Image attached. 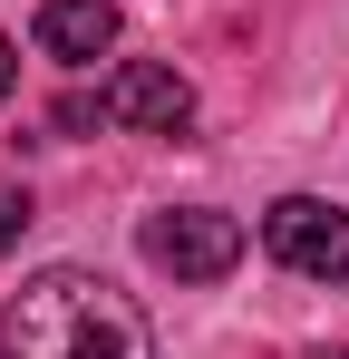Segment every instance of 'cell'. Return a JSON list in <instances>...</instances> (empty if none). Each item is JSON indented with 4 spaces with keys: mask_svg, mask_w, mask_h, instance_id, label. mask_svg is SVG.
I'll list each match as a JSON object with an SVG mask.
<instances>
[{
    "mask_svg": "<svg viewBox=\"0 0 349 359\" xmlns=\"http://www.w3.org/2000/svg\"><path fill=\"white\" fill-rule=\"evenodd\" d=\"M10 359H156V330L146 311L116 292L107 272H78V262H49L10 292V330H0Z\"/></svg>",
    "mask_w": 349,
    "mask_h": 359,
    "instance_id": "6da1fadb",
    "label": "cell"
},
{
    "mask_svg": "<svg viewBox=\"0 0 349 359\" xmlns=\"http://www.w3.org/2000/svg\"><path fill=\"white\" fill-rule=\"evenodd\" d=\"M262 252L301 282H349V214L320 204V194H282L262 214Z\"/></svg>",
    "mask_w": 349,
    "mask_h": 359,
    "instance_id": "7a4b0ae2",
    "label": "cell"
},
{
    "mask_svg": "<svg viewBox=\"0 0 349 359\" xmlns=\"http://www.w3.org/2000/svg\"><path fill=\"white\" fill-rule=\"evenodd\" d=\"M146 262L174 272V282H224L233 262H242V224H233L224 204H174L146 224Z\"/></svg>",
    "mask_w": 349,
    "mask_h": 359,
    "instance_id": "3957f363",
    "label": "cell"
},
{
    "mask_svg": "<svg viewBox=\"0 0 349 359\" xmlns=\"http://www.w3.org/2000/svg\"><path fill=\"white\" fill-rule=\"evenodd\" d=\"M107 117L136 126V136H184V126H194V88H184L174 68H156V59H126L107 78Z\"/></svg>",
    "mask_w": 349,
    "mask_h": 359,
    "instance_id": "277c9868",
    "label": "cell"
},
{
    "mask_svg": "<svg viewBox=\"0 0 349 359\" xmlns=\"http://www.w3.org/2000/svg\"><path fill=\"white\" fill-rule=\"evenodd\" d=\"M39 49L68 59V68L107 59L116 49V0H49V10H39Z\"/></svg>",
    "mask_w": 349,
    "mask_h": 359,
    "instance_id": "5b68a950",
    "label": "cell"
},
{
    "mask_svg": "<svg viewBox=\"0 0 349 359\" xmlns=\"http://www.w3.org/2000/svg\"><path fill=\"white\" fill-rule=\"evenodd\" d=\"M97 117H107V97H88V88H68V97H58V136H88Z\"/></svg>",
    "mask_w": 349,
    "mask_h": 359,
    "instance_id": "8992f818",
    "label": "cell"
},
{
    "mask_svg": "<svg viewBox=\"0 0 349 359\" xmlns=\"http://www.w3.org/2000/svg\"><path fill=\"white\" fill-rule=\"evenodd\" d=\"M29 233V184H0V252Z\"/></svg>",
    "mask_w": 349,
    "mask_h": 359,
    "instance_id": "52a82bcc",
    "label": "cell"
},
{
    "mask_svg": "<svg viewBox=\"0 0 349 359\" xmlns=\"http://www.w3.org/2000/svg\"><path fill=\"white\" fill-rule=\"evenodd\" d=\"M10 78H20V49H10V39H0V97H10Z\"/></svg>",
    "mask_w": 349,
    "mask_h": 359,
    "instance_id": "ba28073f",
    "label": "cell"
},
{
    "mask_svg": "<svg viewBox=\"0 0 349 359\" xmlns=\"http://www.w3.org/2000/svg\"><path fill=\"white\" fill-rule=\"evenodd\" d=\"M310 359H349V350H310Z\"/></svg>",
    "mask_w": 349,
    "mask_h": 359,
    "instance_id": "9c48e42d",
    "label": "cell"
}]
</instances>
